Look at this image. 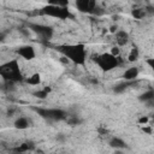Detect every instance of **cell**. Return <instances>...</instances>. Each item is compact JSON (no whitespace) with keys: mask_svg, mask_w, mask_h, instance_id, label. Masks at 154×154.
Listing matches in <instances>:
<instances>
[{"mask_svg":"<svg viewBox=\"0 0 154 154\" xmlns=\"http://www.w3.org/2000/svg\"><path fill=\"white\" fill-rule=\"evenodd\" d=\"M142 131L146 132V134H148V135H150V134L153 132V128H152V125L144 124V126H142Z\"/></svg>","mask_w":154,"mask_h":154,"instance_id":"cell-25","label":"cell"},{"mask_svg":"<svg viewBox=\"0 0 154 154\" xmlns=\"http://www.w3.org/2000/svg\"><path fill=\"white\" fill-rule=\"evenodd\" d=\"M105 1H106V0H105Z\"/></svg>","mask_w":154,"mask_h":154,"instance_id":"cell-32","label":"cell"},{"mask_svg":"<svg viewBox=\"0 0 154 154\" xmlns=\"http://www.w3.org/2000/svg\"><path fill=\"white\" fill-rule=\"evenodd\" d=\"M51 91H52V88H51V87H45L43 89H41V90H38V91H35L32 95L36 96L37 99L45 100V99H47V96H48V94H49Z\"/></svg>","mask_w":154,"mask_h":154,"instance_id":"cell-18","label":"cell"},{"mask_svg":"<svg viewBox=\"0 0 154 154\" xmlns=\"http://www.w3.org/2000/svg\"><path fill=\"white\" fill-rule=\"evenodd\" d=\"M108 146L114 148V149H124V148H126V142L123 138H120V137L113 136L108 141Z\"/></svg>","mask_w":154,"mask_h":154,"instance_id":"cell-11","label":"cell"},{"mask_svg":"<svg viewBox=\"0 0 154 154\" xmlns=\"http://www.w3.org/2000/svg\"><path fill=\"white\" fill-rule=\"evenodd\" d=\"M28 28L35 32L36 35H38L41 38L48 41L53 37L54 35V29L51 25H45V24H37V23H29Z\"/></svg>","mask_w":154,"mask_h":154,"instance_id":"cell-6","label":"cell"},{"mask_svg":"<svg viewBox=\"0 0 154 154\" xmlns=\"http://www.w3.org/2000/svg\"><path fill=\"white\" fill-rule=\"evenodd\" d=\"M138 75H140V69L137 66H131V67H129L124 71L122 77H123L124 81H130L131 82V81H135L138 77Z\"/></svg>","mask_w":154,"mask_h":154,"instance_id":"cell-9","label":"cell"},{"mask_svg":"<svg viewBox=\"0 0 154 154\" xmlns=\"http://www.w3.org/2000/svg\"><path fill=\"white\" fill-rule=\"evenodd\" d=\"M0 75L6 82L16 83V82L23 81V75L20 72L19 64H18L17 59H12V60L2 64L0 67Z\"/></svg>","mask_w":154,"mask_h":154,"instance_id":"cell-2","label":"cell"},{"mask_svg":"<svg viewBox=\"0 0 154 154\" xmlns=\"http://www.w3.org/2000/svg\"><path fill=\"white\" fill-rule=\"evenodd\" d=\"M13 126L17 129V130H25L30 126V119H28L26 117H19L14 120L13 123Z\"/></svg>","mask_w":154,"mask_h":154,"instance_id":"cell-12","label":"cell"},{"mask_svg":"<svg viewBox=\"0 0 154 154\" xmlns=\"http://www.w3.org/2000/svg\"><path fill=\"white\" fill-rule=\"evenodd\" d=\"M109 53L112 55H114V57H119L120 55V48H119V46H113L111 48V52Z\"/></svg>","mask_w":154,"mask_h":154,"instance_id":"cell-23","label":"cell"},{"mask_svg":"<svg viewBox=\"0 0 154 154\" xmlns=\"http://www.w3.org/2000/svg\"><path fill=\"white\" fill-rule=\"evenodd\" d=\"M47 2L49 5H57V6H63V7H67L69 6V0H47Z\"/></svg>","mask_w":154,"mask_h":154,"instance_id":"cell-21","label":"cell"},{"mask_svg":"<svg viewBox=\"0 0 154 154\" xmlns=\"http://www.w3.org/2000/svg\"><path fill=\"white\" fill-rule=\"evenodd\" d=\"M25 81H26V83L30 84V85H38V84L41 83V75H40L38 72H35V73H32L31 76H29Z\"/></svg>","mask_w":154,"mask_h":154,"instance_id":"cell-17","label":"cell"},{"mask_svg":"<svg viewBox=\"0 0 154 154\" xmlns=\"http://www.w3.org/2000/svg\"><path fill=\"white\" fill-rule=\"evenodd\" d=\"M144 10H146L147 14H149V16L154 14V6H152V5H147V6L144 7Z\"/></svg>","mask_w":154,"mask_h":154,"instance_id":"cell-26","label":"cell"},{"mask_svg":"<svg viewBox=\"0 0 154 154\" xmlns=\"http://www.w3.org/2000/svg\"><path fill=\"white\" fill-rule=\"evenodd\" d=\"M16 53L19 57H22L23 59H25V60H32L35 58V55H36V52H35L34 47L32 46H29V45L18 47L16 49Z\"/></svg>","mask_w":154,"mask_h":154,"instance_id":"cell-7","label":"cell"},{"mask_svg":"<svg viewBox=\"0 0 154 154\" xmlns=\"http://www.w3.org/2000/svg\"><path fill=\"white\" fill-rule=\"evenodd\" d=\"M146 63L149 65V67L153 70V72H154V58H148L147 60H146Z\"/></svg>","mask_w":154,"mask_h":154,"instance_id":"cell-27","label":"cell"},{"mask_svg":"<svg viewBox=\"0 0 154 154\" xmlns=\"http://www.w3.org/2000/svg\"><path fill=\"white\" fill-rule=\"evenodd\" d=\"M93 61L103 71V72H108L112 71L113 69H116L122 60L119 59V57H114L111 53H101V54H94L93 55Z\"/></svg>","mask_w":154,"mask_h":154,"instance_id":"cell-3","label":"cell"},{"mask_svg":"<svg viewBox=\"0 0 154 154\" xmlns=\"http://www.w3.org/2000/svg\"><path fill=\"white\" fill-rule=\"evenodd\" d=\"M35 149V143L32 141H26L14 148H12L11 150L14 152V153H25V152H31Z\"/></svg>","mask_w":154,"mask_h":154,"instance_id":"cell-10","label":"cell"},{"mask_svg":"<svg viewBox=\"0 0 154 154\" xmlns=\"http://www.w3.org/2000/svg\"><path fill=\"white\" fill-rule=\"evenodd\" d=\"M34 111L42 118L47 120H53V122H60V120H66L67 113L64 109L60 108H37L34 107Z\"/></svg>","mask_w":154,"mask_h":154,"instance_id":"cell-5","label":"cell"},{"mask_svg":"<svg viewBox=\"0 0 154 154\" xmlns=\"http://www.w3.org/2000/svg\"><path fill=\"white\" fill-rule=\"evenodd\" d=\"M76 7L79 12L83 13H90V0H76Z\"/></svg>","mask_w":154,"mask_h":154,"instance_id":"cell-13","label":"cell"},{"mask_svg":"<svg viewBox=\"0 0 154 154\" xmlns=\"http://www.w3.org/2000/svg\"><path fill=\"white\" fill-rule=\"evenodd\" d=\"M55 138H57L58 142H64V141H65V136H64V134H58V136H57Z\"/></svg>","mask_w":154,"mask_h":154,"instance_id":"cell-28","label":"cell"},{"mask_svg":"<svg viewBox=\"0 0 154 154\" xmlns=\"http://www.w3.org/2000/svg\"><path fill=\"white\" fill-rule=\"evenodd\" d=\"M109 31L113 32V34H116V32L118 31V26H117V25H112V26L109 28Z\"/></svg>","mask_w":154,"mask_h":154,"instance_id":"cell-29","label":"cell"},{"mask_svg":"<svg viewBox=\"0 0 154 154\" xmlns=\"http://www.w3.org/2000/svg\"><path fill=\"white\" fill-rule=\"evenodd\" d=\"M57 51L65 55L71 63L75 65L84 66L87 61V49L83 43H75V45H63L58 46Z\"/></svg>","mask_w":154,"mask_h":154,"instance_id":"cell-1","label":"cell"},{"mask_svg":"<svg viewBox=\"0 0 154 154\" xmlns=\"http://www.w3.org/2000/svg\"><path fill=\"white\" fill-rule=\"evenodd\" d=\"M134 1H140V0H134Z\"/></svg>","mask_w":154,"mask_h":154,"instance_id":"cell-31","label":"cell"},{"mask_svg":"<svg viewBox=\"0 0 154 154\" xmlns=\"http://www.w3.org/2000/svg\"><path fill=\"white\" fill-rule=\"evenodd\" d=\"M40 13L43 16H48V17H54L58 19H70L73 18V14L70 12V10L67 7H63V6H57V5H47L43 6L40 10Z\"/></svg>","mask_w":154,"mask_h":154,"instance_id":"cell-4","label":"cell"},{"mask_svg":"<svg viewBox=\"0 0 154 154\" xmlns=\"http://www.w3.org/2000/svg\"><path fill=\"white\" fill-rule=\"evenodd\" d=\"M149 117L148 116H142V117H140L138 118V124H141V125H144V124H147L148 122H149Z\"/></svg>","mask_w":154,"mask_h":154,"instance_id":"cell-24","label":"cell"},{"mask_svg":"<svg viewBox=\"0 0 154 154\" xmlns=\"http://www.w3.org/2000/svg\"><path fill=\"white\" fill-rule=\"evenodd\" d=\"M70 126H76V125H79L83 120L78 117V116H67L66 120H65Z\"/></svg>","mask_w":154,"mask_h":154,"instance_id":"cell-20","label":"cell"},{"mask_svg":"<svg viewBox=\"0 0 154 154\" xmlns=\"http://www.w3.org/2000/svg\"><path fill=\"white\" fill-rule=\"evenodd\" d=\"M14 111H16V109H14V108H12V107H11V108H8V109H7V116H8V117H12V116H13V113H14Z\"/></svg>","mask_w":154,"mask_h":154,"instance_id":"cell-30","label":"cell"},{"mask_svg":"<svg viewBox=\"0 0 154 154\" xmlns=\"http://www.w3.org/2000/svg\"><path fill=\"white\" fill-rule=\"evenodd\" d=\"M138 58H140V49H138L136 46H134V47L130 49L129 54H128V61L135 63L136 60H138Z\"/></svg>","mask_w":154,"mask_h":154,"instance_id":"cell-16","label":"cell"},{"mask_svg":"<svg viewBox=\"0 0 154 154\" xmlns=\"http://www.w3.org/2000/svg\"><path fill=\"white\" fill-rule=\"evenodd\" d=\"M131 16L135 18V19H142V18H144L146 16H147V12H146V10L144 8H134V10H131Z\"/></svg>","mask_w":154,"mask_h":154,"instance_id":"cell-19","label":"cell"},{"mask_svg":"<svg viewBox=\"0 0 154 154\" xmlns=\"http://www.w3.org/2000/svg\"><path fill=\"white\" fill-rule=\"evenodd\" d=\"M18 32H19L20 35H23L24 37H29V36H30V29H29V28H28V29H26V28H19V29H18Z\"/></svg>","mask_w":154,"mask_h":154,"instance_id":"cell-22","label":"cell"},{"mask_svg":"<svg viewBox=\"0 0 154 154\" xmlns=\"http://www.w3.org/2000/svg\"><path fill=\"white\" fill-rule=\"evenodd\" d=\"M134 81H124V82H120V83H118V84H116V85H113V91L116 93V94H120V93H123V91H125V89L132 83Z\"/></svg>","mask_w":154,"mask_h":154,"instance_id":"cell-15","label":"cell"},{"mask_svg":"<svg viewBox=\"0 0 154 154\" xmlns=\"http://www.w3.org/2000/svg\"><path fill=\"white\" fill-rule=\"evenodd\" d=\"M129 38H130L129 37V34L125 30H118L114 34V41H116L117 46H119V47H123V46L128 45Z\"/></svg>","mask_w":154,"mask_h":154,"instance_id":"cell-8","label":"cell"},{"mask_svg":"<svg viewBox=\"0 0 154 154\" xmlns=\"http://www.w3.org/2000/svg\"><path fill=\"white\" fill-rule=\"evenodd\" d=\"M138 100L141 102H146V103H152L154 101V89H149L144 93H142L138 96Z\"/></svg>","mask_w":154,"mask_h":154,"instance_id":"cell-14","label":"cell"}]
</instances>
